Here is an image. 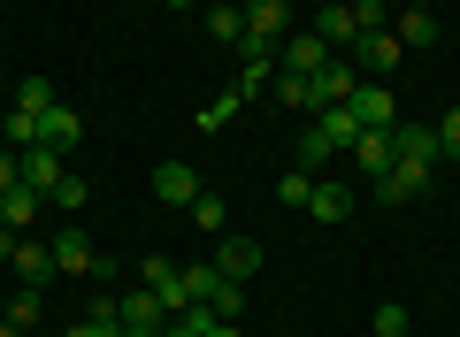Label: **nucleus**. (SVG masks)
<instances>
[{"mask_svg": "<svg viewBox=\"0 0 460 337\" xmlns=\"http://www.w3.org/2000/svg\"><path fill=\"white\" fill-rule=\"evenodd\" d=\"M23 184H31V192H54V184H62V154H54V146H23Z\"/></svg>", "mask_w": 460, "mask_h": 337, "instance_id": "4468645a", "label": "nucleus"}, {"mask_svg": "<svg viewBox=\"0 0 460 337\" xmlns=\"http://www.w3.org/2000/svg\"><path fill=\"white\" fill-rule=\"evenodd\" d=\"M162 337H192V330H177V322H169V330H162Z\"/></svg>", "mask_w": 460, "mask_h": 337, "instance_id": "4c0bfd02", "label": "nucleus"}, {"mask_svg": "<svg viewBox=\"0 0 460 337\" xmlns=\"http://www.w3.org/2000/svg\"><path fill=\"white\" fill-rule=\"evenodd\" d=\"M292 161H299V169H307V177H314V169H323V161H338V146H330L323 130L307 123V130H299V138H292Z\"/></svg>", "mask_w": 460, "mask_h": 337, "instance_id": "aec40b11", "label": "nucleus"}, {"mask_svg": "<svg viewBox=\"0 0 460 337\" xmlns=\"http://www.w3.org/2000/svg\"><path fill=\"white\" fill-rule=\"evenodd\" d=\"M353 84H361V69L330 54V62L314 69V115H323V108H345V100H353Z\"/></svg>", "mask_w": 460, "mask_h": 337, "instance_id": "0eeeda50", "label": "nucleus"}, {"mask_svg": "<svg viewBox=\"0 0 460 337\" xmlns=\"http://www.w3.org/2000/svg\"><path fill=\"white\" fill-rule=\"evenodd\" d=\"M115 330H123V322H100V315H84L77 330H62V337H115Z\"/></svg>", "mask_w": 460, "mask_h": 337, "instance_id": "473e14b6", "label": "nucleus"}, {"mask_svg": "<svg viewBox=\"0 0 460 337\" xmlns=\"http://www.w3.org/2000/svg\"><path fill=\"white\" fill-rule=\"evenodd\" d=\"M392 31H399V47H429V39H438V16H429L422 0H407V8H399V23H392Z\"/></svg>", "mask_w": 460, "mask_h": 337, "instance_id": "a211bd4d", "label": "nucleus"}, {"mask_svg": "<svg viewBox=\"0 0 460 337\" xmlns=\"http://www.w3.org/2000/svg\"><path fill=\"white\" fill-rule=\"evenodd\" d=\"M54 276H84V284H108V261L84 230H54Z\"/></svg>", "mask_w": 460, "mask_h": 337, "instance_id": "7ed1b4c3", "label": "nucleus"}, {"mask_svg": "<svg viewBox=\"0 0 460 337\" xmlns=\"http://www.w3.org/2000/svg\"><path fill=\"white\" fill-rule=\"evenodd\" d=\"M16 108H54V93H47V77H23V84H16Z\"/></svg>", "mask_w": 460, "mask_h": 337, "instance_id": "7c9ffc66", "label": "nucleus"}, {"mask_svg": "<svg viewBox=\"0 0 460 337\" xmlns=\"http://www.w3.org/2000/svg\"><path fill=\"white\" fill-rule=\"evenodd\" d=\"M162 8H199V0H162Z\"/></svg>", "mask_w": 460, "mask_h": 337, "instance_id": "e433bc0d", "label": "nucleus"}, {"mask_svg": "<svg viewBox=\"0 0 460 337\" xmlns=\"http://www.w3.org/2000/svg\"><path fill=\"white\" fill-rule=\"evenodd\" d=\"M39 215H47V192H31V184H16V192H0V223H8V230H31Z\"/></svg>", "mask_w": 460, "mask_h": 337, "instance_id": "ddd939ff", "label": "nucleus"}, {"mask_svg": "<svg viewBox=\"0 0 460 337\" xmlns=\"http://www.w3.org/2000/svg\"><path fill=\"white\" fill-rule=\"evenodd\" d=\"M8 322H16V330H39V291H31V284L8 299Z\"/></svg>", "mask_w": 460, "mask_h": 337, "instance_id": "cd10ccee", "label": "nucleus"}, {"mask_svg": "<svg viewBox=\"0 0 460 337\" xmlns=\"http://www.w3.org/2000/svg\"><path fill=\"white\" fill-rule=\"evenodd\" d=\"M115 315H123V330H169L162 291H115Z\"/></svg>", "mask_w": 460, "mask_h": 337, "instance_id": "1a4fd4ad", "label": "nucleus"}, {"mask_svg": "<svg viewBox=\"0 0 460 337\" xmlns=\"http://www.w3.org/2000/svg\"><path fill=\"white\" fill-rule=\"evenodd\" d=\"M199 192H208V184H199V169H184V161H162V169H154V200H162V208H192Z\"/></svg>", "mask_w": 460, "mask_h": 337, "instance_id": "6e6552de", "label": "nucleus"}, {"mask_svg": "<svg viewBox=\"0 0 460 337\" xmlns=\"http://www.w3.org/2000/svg\"><path fill=\"white\" fill-rule=\"evenodd\" d=\"M384 8H407V0H384Z\"/></svg>", "mask_w": 460, "mask_h": 337, "instance_id": "58836bf2", "label": "nucleus"}, {"mask_svg": "<svg viewBox=\"0 0 460 337\" xmlns=\"http://www.w3.org/2000/svg\"><path fill=\"white\" fill-rule=\"evenodd\" d=\"M392 161H407V169H429V177H438V123H422V115H414V123H407V115H399V123H392Z\"/></svg>", "mask_w": 460, "mask_h": 337, "instance_id": "20e7f679", "label": "nucleus"}, {"mask_svg": "<svg viewBox=\"0 0 460 337\" xmlns=\"http://www.w3.org/2000/svg\"><path fill=\"white\" fill-rule=\"evenodd\" d=\"M8 261H16V276H23V284H47V276H54V245H16V253H8Z\"/></svg>", "mask_w": 460, "mask_h": 337, "instance_id": "412c9836", "label": "nucleus"}, {"mask_svg": "<svg viewBox=\"0 0 460 337\" xmlns=\"http://www.w3.org/2000/svg\"><path fill=\"white\" fill-rule=\"evenodd\" d=\"M215 269H223L230 284H246V276L261 269V245H253V238H230V230H223V245H215Z\"/></svg>", "mask_w": 460, "mask_h": 337, "instance_id": "f8f14e48", "label": "nucleus"}, {"mask_svg": "<svg viewBox=\"0 0 460 337\" xmlns=\"http://www.w3.org/2000/svg\"><path fill=\"white\" fill-rule=\"evenodd\" d=\"M115 337H162V330H115Z\"/></svg>", "mask_w": 460, "mask_h": 337, "instance_id": "c9c22d12", "label": "nucleus"}, {"mask_svg": "<svg viewBox=\"0 0 460 337\" xmlns=\"http://www.w3.org/2000/svg\"><path fill=\"white\" fill-rule=\"evenodd\" d=\"M284 8H292V0H284Z\"/></svg>", "mask_w": 460, "mask_h": 337, "instance_id": "ea45409f", "label": "nucleus"}, {"mask_svg": "<svg viewBox=\"0 0 460 337\" xmlns=\"http://www.w3.org/2000/svg\"><path fill=\"white\" fill-rule=\"evenodd\" d=\"M277 100L299 115H314V77H292V69H277Z\"/></svg>", "mask_w": 460, "mask_h": 337, "instance_id": "5701e85b", "label": "nucleus"}, {"mask_svg": "<svg viewBox=\"0 0 460 337\" xmlns=\"http://www.w3.org/2000/svg\"><path fill=\"white\" fill-rule=\"evenodd\" d=\"M323 62H330V47L314 31H299V39H284V47H277V69H292V77H314Z\"/></svg>", "mask_w": 460, "mask_h": 337, "instance_id": "9d476101", "label": "nucleus"}, {"mask_svg": "<svg viewBox=\"0 0 460 337\" xmlns=\"http://www.w3.org/2000/svg\"><path fill=\"white\" fill-rule=\"evenodd\" d=\"M16 184H23V154H16V146H0V192H16Z\"/></svg>", "mask_w": 460, "mask_h": 337, "instance_id": "2f4dec72", "label": "nucleus"}, {"mask_svg": "<svg viewBox=\"0 0 460 337\" xmlns=\"http://www.w3.org/2000/svg\"><path fill=\"white\" fill-rule=\"evenodd\" d=\"M208 31L223 39V47H246V0H215V8H208Z\"/></svg>", "mask_w": 460, "mask_h": 337, "instance_id": "f3484780", "label": "nucleus"}, {"mask_svg": "<svg viewBox=\"0 0 460 337\" xmlns=\"http://www.w3.org/2000/svg\"><path fill=\"white\" fill-rule=\"evenodd\" d=\"M307 215H314V223H345V215H353V192H345V184H330V177H314Z\"/></svg>", "mask_w": 460, "mask_h": 337, "instance_id": "2eb2a0df", "label": "nucleus"}, {"mask_svg": "<svg viewBox=\"0 0 460 337\" xmlns=\"http://www.w3.org/2000/svg\"><path fill=\"white\" fill-rule=\"evenodd\" d=\"M238 108H246V93H238V84H230V93H215L208 108H199V130H223V123H230Z\"/></svg>", "mask_w": 460, "mask_h": 337, "instance_id": "393cba45", "label": "nucleus"}, {"mask_svg": "<svg viewBox=\"0 0 460 337\" xmlns=\"http://www.w3.org/2000/svg\"><path fill=\"white\" fill-rule=\"evenodd\" d=\"M269 84H277V54H238V93H269Z\"/></svg>", "mask_w": 460, "mask_h": 337, "instance_id": "6ab92c4d", "label": "nucleus"}, {"mask_svg": "<svg viewBox=\"0 0 460 337\" xmlns=\"http://www.w3.org/2000/svg\"><path fill=\"white\" fill-rule=\"evenodd\" d=\"M84 138V123H77V108H62V100H54L47 108V130H39V146H54V154H69V146Z\"/></svg>", "mask_w": 460, "mask_h": 337, "instance_id": "dca6fc26", "label": "nucleus"}, {"mask_svg": "<svg viewBox=\"0 0 460 337\" xmlns=\"http://www.w3.org/2000/svg\"><path fill=\"white\" fill-rule=\"evenodd\" d=\"M0 337H31V330H16V322H0Z\"/></svg>", "mask_w": 460, "mask_h": 337, "instance_id": "f704fd0d", "label": "nucleus"}, {"mask_svg": "<svg viewBox=\"0 0 460 337\" xmlns=\"http://www.w3.org/2000/svg\"><path fill=\"white\" fill-rule=\"evenodd\" d=\"M192 223H199V230H223V223H230V208H223L215 192H199V200H192Z\"/></svg>", "mask_w": 460, "mask_h": 337, "instance_id": "c85d7f7f", "label": "nucleus"}, {"mask_svg": "<svg viewBox=\"0 0 460 337\" xmlns=\"http://www.w3.org/2000/svg\"><path fill=\"white\" fill-rule=\"evenodd\" d=\"M368 330H376V337H414V315H407L399 299H384L376 315H368Z\"/></svg>", "mask_w": 460, "mask_h": 337, "instance_id": "b1692460", "label": "nucleus"}, {"mask_svg": "<svg viewBox=\"0 0 460 337\" xmlns=\"http://www.w3.org/2000/svg\"><path fill=\"white\" fill-rule=\"evenodd\" d=\"M277 200H284V208H307V200H314V177H307V169H292V177L277 184Z\"/></svg>", "mask_w": 460, "mask_h": 337, "instance_id": "bb28decb", "label": "nucleus"}, {"mask_svg": "<svg viewBox=\"0 0 460 337\" xmlns=\"http://www.w3.org/2000/svg\"><path fill=\"white\" fill-rule=\"evenodd\" d=\"M16 245H23V238H16V230H8V223H0V261H8V253H16Z\"/></svg>", "mask_w": 460, "mask_h": 337, "instance_id": "72a5a7b5", "label": "nucleus"}, {"mask_svg": "<svg viewBox=\"0 0 460 337\" xmlns=\"http://www.w3.org/2000/svg\"><path fill=\"white\" fill-rule=\"evenodd\" d=\"M314 130H323V138L338 146V154H345L353 138H361V123H353V108H323V115H314Z\"/></svg>", "mask_w": 460, "mask_h": 337, "instance_id": "4be33fe9", "label": "nucleus"}, {"mask_svg": "<svg viewBox=\"0 0 460 337\" xmlns=\"http://www.w3.org/2000/svg\"><path fill=\"white\" fill-rule=\"evenodd\" d=\"M47 200H54V208H62V215H77V208H84V200H93V184H84V177H77V169H62V184H54V192H47Z\"/></svg>", "mask_w": 460, "mask_h": 337, "instance_id": "a878e982", "label": "nucleus"}, {"mask_svg": "<svg viewBox=\"0 0 460 337\" xmlns=\"http://www.w3.org/2000/svg\"><path fill=\"white\" fill-rule=\"evenodd\" d=\"M292 39V8L284 0H246V47L238 54H277Z\"/></svg>", "mask_w": 460, "mask_h": 337, "instance_id": "f03ea898", "label": "nucleus"}, {"mask_svg": "<svg viewBox=\"0 0 460 337\" xmlns=\"http://www.w3.org/2000/svg\"><path fill=\"white\" fill-rule=\"evenodd\" d=\"M345 161H353L361 177H384V169H392V130H361V138L345 146Z\"/></svg>", "mask_w": 460, "mask_h": 337, "instance_id": "9b49d317", "label": "nucleus"}, {"mask_svg": "<svg viewBox=\"0 0 460 337\" xmlns=\"http://www.w3.org/2000/svg\"><path fill=\"white\" fill-rule=\"evenodd\" d=\"M384 23H392L384 0H330L323 23H314V39H323V47H353L361 31H384Z\"/></svg>", "mask_w": 460, "mask_h": 337, "instance_id": "f257e3e1", "label": "nucleus"}, {"mask_svg": "<svg viewBox=\"0 0 460 337\" xmlns=\"http://www.w3.org/2000/svg\"><path fill=\"white\" fill-rule=\"evenodd\" d=\"M438 154H445V161H460V108H445V115H438Z\"/></svg>", "mask_w": 460, "mask_h": 337, "instance_id": "c756f323", "label": "nucleus"}, {"mask_svg": "<svg viewBox=\"0 0 460 337\" xmlns=\"http://www.w3.org/2000/svg\"><path fill=\"white\" fill-rule=\"evenodd\" d=\"M345 108H353V123H361V130H392L399 123V100H392V84H384V77H361Z\"/></svg>", "mask_w": 460, "mask_h": 337, "instance_id": "423d86ee", "label": "nucleus"}, {"mask_svg": "<svg viewBox=\"0 0 460 337\" xmlns=\"http://www.w3.org/2000/svg\"><path fill=\"white\" fill-rule=\"evenodd\" d=\"M399 62H407V47H399L392 23H384V31H361V39H353V69H361V77H392Z\"/></svg>", "mask_w": 460, "mask_h": 337, "instance_id": "39448f33", "label": "nucleus"}]
</instances>
